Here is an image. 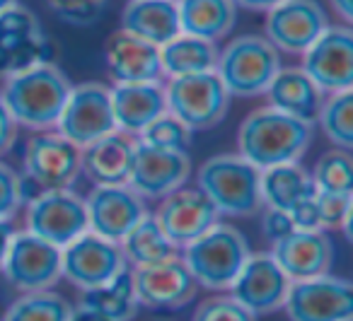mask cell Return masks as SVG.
<instances>
[{
    "label": "cell",
    "instance_id": "cell-20",
    "mask_svg": "<svg viewBox=\"0 0 353 321\" xmlns=\"http://www.w3.org/2000/svg\"><path fill=\"white\" fill-rule=\"evenodd\" d=\"M157 225L176 249H184L221 222V213L199 189H176L160 198L155 213Z\"/></svg>",
    "mask_w": 353,
    "mask_h": 321
},
{
    "label": "cell",
    "instance_id": "cell-46",
    "mask_svg": "<svg viewBox=\"0 0 353 321\" xmlns=\"http://www.w3.org/2000/svg\"><path fill=\"white\" fill-rule=\"evenodd\" d=\"M329 6H332L334 12L341 17V25H351L353 22V0H329Z\"/></svg>",
    "mask_w": 353,
    "mask_h": 321
},
{
    "label": "cell",
    "instance_id": "cell-27",
    "mask_svg": "<svg viewBox=\"0 0 353 321\" xmlns=\"http://www.w3.org/2000/svg\"><path fill=\"white\" fill-rule=\"evenodd\" d=\"M317 186L300 162L279 165L261 172V205L290 213L300 203L314 198Z\"/></svg>",
    "mask_w": 353,
    "mask_h": 321
},
{
    "label": "cell",
    "instance_id": "cell-13",
    "mask_svg": "<svg viewBox=\"0 0 353 321\" xmlns=\"http://www.w3.org/2000/svg\"><path fill=\"white\" fill-rule=\"evenodd\" d=\"M307 78L322 94L348 92L353 87V32L351 25H329L312 46L303 51Z\"/></svg>",
    "mask_w": 353,
    "mask_h": 321
},
{
    "label": "cell",
    "instance_id": "cell-22",
    "mask_svg": "<svg viewBox=\"0 0 353 321\" xmlns=\"http://www.w3.org/2000/svg\"><path fill=\"white\" fill-rule=\"evenodd\" d=\"M269 253L290 280H305L329 271L334 247L322 229H293L271 244Z\"/></svg>",
    "mask_w": 353,
    "mask_h": 321
},
{
    "label": "cell",
    "instance_id": "cell-19",
    "mask_svg": "<svg viewBox=\"0 0 353 321\" xmlns=\"http://www.w3.org/2000/svg\"><path fill=\"white\" fill-rule=\"evenodd\" d=\"M290 287V278L281 271L269 251L250 253L242 271L230 285V297L254 316L281 309Z\"/></svg>",
    "mask_w": 353,
    "mask_h": 321
},
{
    "label": "cell",
    "instance_id": "cell-42",
    "mask_svg": "<svg viewBox=\"0 0 353 321\" xmlns=\"http://www.w3.org/2000/svg\"><path fill=\"white\" fill-rule=\"evenodd\" d=\"M17 128L20 126L15 123L10 109L6 107V102H3V97H0V157L6 155V152H10V147L15 145Z\"/></svg>",
    "mask_w": 353,
    "mask_h": 321
},
{
    "label": "cell",
    "instance_id": "cell-30",
    "mask_svg": "<svg viewBox=\"0 0 353 321\" xmlns=\"http://www.w3.org/2000/svg\"><path fill=\"white\" fill-rule=\"evenodd\" d=\"M121 253L126 258L128 266L143 268L152 266V263H160L165 258H172L179 253V249L167 239V234L162 232V227L157 225L155 215H143L131 229H128L126 237L119 242Z\"/></svg>",
    "mask_w": 353,
    "mask_h": 321
},
{
    "label": "cell",
    "instance_id": "cell-23",
    "mask_svg": "<svg viewBox=\"0 0 353 321\" xmlns=\"http://www.w3.org/2000/svg\"><path fill=\"white\" fill-rule=\"evenodd\" d=\"M117 131L141 136L155 118L167 114L165 85L162 83H126L109 90Z\"/></svg>",
    "mask_w": 353,
    "mask_h": 321
},
{
    "label": "cell",
    "instance_id": "cell-32",
    "mask_svg": "<svg viewBox=\"0 0 353 321\" xmlns=\"http://www.w3.org/2000/svg\"><path fill=\"white\" fill-rule=\"evenodd\" d=\"M73 307L54 290L22 292L0 321H70Z\"/></svg>",
    "mask_w": 353,
    "mask_h": 321
},
{
    "label": "cell",
    "instance_id": "cell-31",
    "mask_svg": "<svg viewBox=\"0 0 353 321\" xmlns=\"http://www.w3.org/2000/svg\"><path fill=\"white\" fill-rule=\"evenodd\" d=\"M80 304L99 311V314L109 316L114 321H131L136 316L138 307H141L136 297V287H133L131 271L119 273L117 278H112L99 287L83 290Z\"/></svg>",
    "mask_w": 353,
    "mask_h": 321
},
{
    "label": "cell",
    "instance_id": "cell-5",
    "mask_svg": "<svg viewBox=\"0 0 353 321\" xmlns=\"http://www.w3.org/2000/svg\"><path fill=\"white\" fill-rule=\"evenodd\" d=\"M250 253L252 249L240 229L218 222L216 227L184 247L182 261L187 263L196 285L218 292L230 290Z\"/></svg>",
    "mask_w": 353,
    "mask_h": 321
},
{
    "label": "cell",
    "instance_id": "cell-21",
    "mask_svg": "<svg viewBox=\"0 0 353 321\" xmlns=\"http://www.w3.org/2000/svg\"><path fill=\"white\" fill-rule=\"evenodd\" d=\"M104 63L117 85L162 83L160 49L119 27L104 44Z\"/></svg>",
    "mask_w": 353,
    "mask_h": 321
},
{
    "label": "cell",
    "instance_id": "cell-18",
    "mask_svg": "<svg viewBox=\"0 0 353 321\" xmlns=\"http://www.w3.org/2000/svg\"><path fill=\"white\" fill-rule=\"evenodd\" d=\"M133 287L141 307L150 309H179L196 297V280L189 273L187 263L176 253L152 266L133 268Z\"/></svg>",
    "mask_w": 353,
    "mask_h": 321
},
{
    "label": "cell",
    "instance_id": "cell-29",
    "mask_svg": "<svg viewBox=\"0 0 353 321\" xmlns=\"http://www.w3.org/2000/svg\"><path fill=\"white\" fill-rule=\"evenodd\" d=\"M160 63L165 78L213 73L218 63V44L179 32L174 39L160 46Z\"/></svg>",
    "mask_w": 353,
    "mask_h": 321
},
{
    "label": "cell",
    "instance_id": "cell-47",
    "mask_svg": "<svg viewBox=\"0 0 353 321\" xmlns=\"http://www.w3.org/2000/svg\"><path fill=\"white\" fill-rule=\"evenodd\" d=\"M17 0H0V12L6 10V8H10V6H15Z\"/></svg>",
    "mask_w": 353,
    "mask_h": 321
},
{
    "label": "cell",
    "instance_id": "cell-33",
    "mask_svg": "<svg viewBox=\"0 0 353 321\" xmlns=\"http://www.w3.org/2000/svg\"><path fill=\"white\" fill-rule=\"evenodd\" d=\"M324 136L334 143V147L351 150L353 147V92L329 94L317 114Z\"/></svg>",
    "mask_w": 353,
    "mask_h": 321
},
{
    "label": "cell",
    "instance_id": "cell-12",
    "mask_svg": "<svg viewBox=\"0 0 353 321\" xmlns=\"http://www.w3.org/2000/svg\"><path fill=\"white\" fill-rule=\"evenodd\" d=\"M80 174V147L59 131H37L27 141L25 176L39 191L70 189Z\"/></svg>",
    "mask_w": 353,
    "mask_h": 321
},
{
    "label": "cell",
    "instance_id": "cell-36",
    "mask_svg": "<svg viewBox=\"0 0 353 321\" xmlns=\"http://www.w3.org/2000/svg\"><path fill=\"white\" fill-rule=\"evenodd\" d=\"M317 213L322 229L341 227L348 242H353V194H319L317 191Z\"/></svg>",
    "mask_w": 353,
    "mask_h": 321
},
{
    "label": "cell",
    "instance_id": "cell-7",
    "mask_svg": "<svg viewBox=\"0 0 353 321\" xmlns=\"http://www.w3.org/2000/svg\"><path fill=\"white\" fill-rule=\"evenodd\" d=\"M49 61L54 44L30 8L15 3L0 12V80Z\"/></svg>",
    "mask_w": 353,
    "mask_h": 321
},
{
    "label": "cell",
    "instance_id": "cell-38",
    "mask_svg": "<svg viewBox=\"0 0 353 321\" xmlns=\"http://www.w3.org/2000/svg\"><path fill=\"white\" fill-rule=\"evenodd\" d=\"M25 205V179L0 160V220H12Z\"/></svg>",
    "mask_w": 353,
    "mask_h": 321
},
{
    "label": "cell",
    "instance_id": "cell-37",
    "mask_svg": "<svg viewBox=\"0 0 353 321\" xmlns=\"http://www.w3.org/2000/svg\"><path fill=\"white\" fill-rule=\"evenodd\" d=\"M192 321H259V316H254L250 309H245L230 295H223L203 300L199 304V309L194 311Z\"/></svg>",
    "mask_w": 353,
    "mask_h": 321
},
{
    "label": "cell",
    "instance_id": "cell-1",
    "mask_svg": "<svg viewBox=\"0 0 353 321\" xmlns=\"http://www.w3.org/2000/svg\"><path fill=\"white\" fill-rule=\"evenodd\" d=\"M314 136V123L288 116L274 107L247 114L237 131V155L256 169L300 162Z\"/></svg>",
    "mask_w": 353,
    "mask_h": 321
},
{
    "label": "cell",
    "instance_id": "cell-11",
    "mask_svg": "<svg viewBox=\"0 0 353 321\" xmlns=\"http://www.w3.org/2000/svg\"><path fill=\"white\" fill-rule=\"evenodd\" d=\"M54 131H59L78 147L90 145L117 131L109 87L94 80L73 85Z\"/></svg>",
    "mask_w": 353,
    "mask_h": 321
},
{
    "label": "cell",
    "instance_id": "cell-14",
    "mask_svg": "<svg viewBox=\"0 0 353 321\" xmlns=\"http://www.w3.org/2000/svg\"><path fill=\"white\" fill-rule=\"evenodd\" d=\"M123 271H128V263L121 247L90 229L61 249V276L80 290L104 285Z\"/></svg>",
    "mask_w": 353,
    "mask_h": 321
},
{
    "label": "cell",
    "instance_id": "cell-4",
    "mask_svg": "<svg viewBox=\"0 0 353 321\" xmlns=\"http://www.w3.org/2000/svg\"><path fill=\"white\" fill-rule=\"evenodd\" d=\"M281 68V51L266 37L242 34L218 51L216 75L230 97L252 99L269 90Z\"/></svg>",
    "mask_w": 353,
    "mask_h": 321
},
{
    "label": "cell",
    "instance_id": "cell-17",
    "mask_svg": "<svg viewBox=\"0 0 353 321\" xmlns=\"http://www.w3.org/2000/svg\"><path fill=\"white\" fill-rule=\"evenodd\" d=\"M329 22V15L317 0H281L266 12V39L285 54H303L319 39Z\"/></svg>",
    "mask_w": 353,
    "mask_h": 321
},
{
    "label": "cell",
    "instance_id": "cell-24",
    "mask_svg": "<svg viewBox=\"0 0 353 321\" xmlns=\"http://www.w3.org/2000/svg\"><path fill=\"white\" fill-rule=\"evenodd\" d=\"M133 152H136V141L126 133L114 131L80 147V167H83V174L94 181V186L128 184Z\"/></svg>",
    "mask_w": 353,
    "mask_h": 321
},
{
    "label": "cell",
    "instance_id": "cell-9",
    "mask_svg": "<svg viewBox=\"0 0 353 321\" xmlns=\"http://www.w3.org/2000/svg\"><path fill=\"white\" fill-rule=\"evenodd\" d=\"M283 309L290 321H351L353 285L329 273L290 280Z\"/></svg>",
    "mask_w": 353,
    "mask_h": 321
},
{
    "label": "cell",
    "instance_id": "cell-45",
    "mask_svg": "<svg viewBox=\"0 0 353 321\" xmlns=\"http://www.w3.org/2000/svg\"><path fill=\"white\" fill-rule=\"evenodd\" d=\"M12 234H15V229H12L10 220H0V268H3V261H6V253H8V247H10Z\"/></svg>",
    "mask_w": 353,
    "mask_h": 321
},
{
    "label": "cell",
    "instance_id": "cell-10",
    "mask_svg": "<svg viewBox=\"0 0 353 321\" xmlns=\"http://www.w3.org/2000/svg\"><path fill=\"white\" fill-rule=\"evenodd\" d=\"M0 271L20 292L51 290L61 280V249L37 234L15 232Z\"/></svg>",
    "mask_w": 353,
    "mask_h": 321
},
{
    "label": "cell",
    "instance_id": "cell-44",
    "mask_svg": "<svg viewBox=\"0 0 353 321\" xmlns=\"http://www.w3.org/2000/svg\"><path fill=\"white\" fill-rule=\"evenodd\" d=\"M70 321H114V319H109V316L99 314V311L88 309V307L78 304L73 311H70Z\"/></svg>",
    "mask_w": 353,
    "mask_h": 321
},
{
    "label": "cell",
    "instance_id": "cell-28",
    "mask_svg": "<svg viewBox=\"0 0 353 321\" xmlns=\"http://www.w3.org/2000/svg\"><path fill=\"white\" fill-rule=\"evenodd\" d=\"M176 12L184 34L213 44L225 39L237 22V6L232 0H176Z\"/></svg>",
    "mask_w": 353,
    "mask_h": 321
},
{
    "label": "cell",
    "instance_id": "cell-39",
    "mask_svg": "<svg viewBox=\"0 0 353 321\" xmlns=\"http://www.w3.org/2000/svg\"><path fill=\"white\" fill-rule=\"evenodd\" d=\"M109 0H46V6L70 25H90L104 12Z\"/></svg>",
    "mask_w": 353,
    "mask_h": 321
},
{
    "label": "cell",
    "instance_id": "cell-16",
    "mask_svg": "<svg viewBox=\"0 0 353 321\" xmlns=\"http://www.w3.org/2000/svg\"><path fill=\"white\" fill-rule=\"evenodd\" d=\"M189 176H192V160L187 152L162 150L136 141L128 186L141 198H165L172 191L182 189Z\"/></svg>",
    "mask_w": 353,
    "mask_h": 321
},
{
    "label": "cell",
    "instance_id": "cell-41",
    "mask_svg": "<svg viewBox=\"0 0 353 321\" xmlns=\"http://www.w3.org/2000/svg\"><path fill=\"white\" fill-rule=\"evenodd\" d=\"M290 220H293L295 229H322V222H319V213H317V196L305 203H300L298 208L290 210Z\"/></svg>",
    "mask_w": 353,
    "mask_h": 321
},
{
    "label": "cell",
    "instance_id": "cell-15",
    "mask_svg": "<svg viewBox=\"0 0 353 321\" xmlns=\"http://www.w3.org/2000/svg\"><path fill=\"white\" fill-rule=\"evenodd\" d=\"M88 229L109 242H121L128 229L148 215L145 198L128 184H99L85 198Z\"/></svg>",
    "mask_w": 353,
    "mask_h": 321
},
{
    "label": "cell",
    "instance_id": "cell-3",
    "mask_svg": "<svg viewBox=\"0 0 353 321\" xmlns=\"http://www.w3.org/2000/svg\"><path fill=\"white\" fill-rule=\"evenodd\" d=\"M199 191L228 218H250L261 205V169L235 155H213L199 169Z\"/></svg>",
    "mask_w": 353,
    "mask_h": 321
},
{
    "label": "cell",
    "instance_id": "cell-6",
    "mask_svg": "<svg viewBox=\"0 0 353 321\" xmlns=\"http://www.w3.org/2000/svg\"><path fill=\"white\" fill-rule=\"evenodd\" d=\"M165 102L167 114L196 133L211 131L223 123L230 109V94L213 70V73L170 78V83L165 85Z\"/></svg>",
    "mask_w": 353,
    "mask_h": 321
},
{
    "label": "cell",
    "instance_id": "cell-2",
    "mask_svg": "<svg viewBox=\"0 0 353 321\" xmlns=\"http://www.w3.org/2000/svg\"><path fill=\"white\" fill-rule=\"evenodd\" d=\"M70 90V78L54 61H49L8 78L0 90V97L10 109L17 126L32 131H54Z\"/></svg>",
    "mask_w": 353,
    "mask_h": 321
},
{
    "label": "cell",
    "instance_id": "cell-25",
    "mask_svg": "<svg viewBox=\"0 0 353 321\" xmlns=\"http://www.w3.org/2000/svg\"><path fill=\"white\" fill-rule=\"evenodd\" d=\"M121 30L160 49L182 32L176 0H128L121 10Z\"/></svg>",
    "mask_w": 353,
    "mask_h": 321
},
{
    "label": "cell",
    "instance_id": "cell-35",
    "mask_svg": "<svg viewBox=\"0 0 353 321\" xmlns=\"http://www.w3.org/2000/svg\"><path fill=\"white\" fill-rule=\"evenodd\" d=\"M138 141L152 147H162V150L187 152L189 143H192V131H189L182 121H176L172 114H162L160 118H155V121L138 136Z\"/></svg>",
    "mask_w": 353,
    "mask_h": 321
},
{
    "label": "cell",
    "instance_id": "cell-26",
    "mask_svg": "<svg viewBox=\"0 0 353 321\" xmlns=\"http://www.w3.org/2000/svg\"><path fill=\"white\" fill-rule=\"evenodd\" d=\"M264 94L269 107L310 123L317 121L319 107L324 102L322 90L307 78L303 68H281Z\"/></svg>",
    "mask_w": 353,
    "mask_h": 321
},
{
    "label": "cell",
    "instance_id": "cell-34",
    "mask_svg": "<svg viewBox=\"0 0 353 321\" xmlns=\"http://www.w3.org/2000/svg\"><path fill=\"white\" fill-rule=\"evenodd\" d=\"M312 181L319 194H353L351 155L341 147H332L317 160Z\"/></svg>",
    "mask_w": 353,
    "mask_h": 321
},
{
    "label": "cell",
    "instance_id": "cell-8",
    "mask_svg": "<svg viewBox=\"0 0 353 321\" xmlns=\"http://www.w3.org/2000/svg\"><path fill=\"white\" fill-rule=\"evenodd\" d=\"M27 232L63 249L80 234L88 232L85 198L73 189H46L27 200Z\"/></svg>",
    "mask_w": 353,
    "mask_h": 321
},
{
    "label": "cell",
    "instance_id": "cell-40",
    "mask_svg": "<svg viewBox=\"0 0 353 321\" xmlns=\"http://www.w3.org/2000/svg\"><path fill=\"white\" fill-rule=\"evenodd\" d=\"M293 229H295L293 220H290V215L283 213V210L266 208L264 215H261V232H264V237L269 239L271 244L283 239L285 234H290Z\"/></svg>",
    "mask_w": 353,
    "mask_h": 321
},
{
    "label": "cell",
    "instance_id": "cell-43",
    "mask_svg": "<svg viewBox=\"0 0 353 321\" xmlns=\"http://www.w3.org/2000/svg\"><path fill=\"white\" fill-rule=\"evenodd\" d=\"M237 6V10L240 8H245V10H252V12H269L271 8H276L281 3V0H232Z\"/></svg>",
    "mask_w": 353,
    "mask_h": 321
}]
</instances>
